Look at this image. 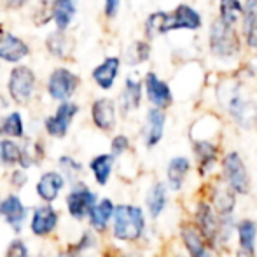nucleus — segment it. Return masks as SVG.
I'll list each match as a JSON object with an SVG mask.
<instances>
[{"label": "nucleus", "instance_id": "b1692460", "mask_svg": "<svg viewBox=\"0 0 257 257\" xmlns=\"http://www.w3.org/2000/svg\"><path fill=\"white\" fill-rule=\"evenodd\" d=\"M193 151L194 158L198 163V170L200 175L203 177L205 173H208L213 168V165L219 159V147L215 144L208 142V140H194L193 142Z\"/></svg>", "mask_w": 257, "mask_h": 257}, {"label": "nucleus", "instance_id": "20e7f679", "mask_svg": "<svg viewBox=\"0 0 257 257\" xmlns=\"http://www.w3.org/2000/svg\"><path fill=\"white\" fill-rule=\"evenodd\" d=\"M146 229V217L140 206L117 205L112 213V234L121 241H137Z\"/></svg>", "mask_w": 257, "mask_h": 257}, {"label": "nucleus", "instance_id": "412c9836", "mask_svg": "<svg viewBox=\"0 0 257 257\" xmlns=\"http://www.w3.org/2000/svg\"><path fill=\"white\" fill-rule=\"evenodd\" d=\"M65 184H67V179L61 175V172L58 170H48L41 175V179L35 184V193L41 198L44 203H53L60 193L63 191Z\"/></svg>", "mask_w": 257, "mask_h": 257}, {"label": "nucleus", "instance_id": "37998d69", "mask_svg": "<svg viewBox=\"0 0 257 257\" xmlns=\"http://www.w3.org/2000/svg\"><path fill=\"white\" fill-rule=\"evenodd\" d=\"M30 4L32 0H2V6L9 11H21L30 6Z\"/></svg>", "mask_w": 257, "mask_h": 257}, {"label": "nucleus", "instance_id": "f704fd0d", "mask_svg": "<svg viewBox=\"0 0 257 257\" xmlns=\"http://www.w3.org/2000/svg\"><path fill=\"white\" fill-rule=\"evenodd\" d=\"M241 11H243V2L241 0H219V20L226 25L240 23Z\"/></svg>", "mask_w": 257, "mask_h": 257}, {"label": "nucleus", "instance_id": "ddd939ff", "mask_svg": "<svg viewBox=\"0 0 257 257\" xmlns=\"http://www.w3.org/2000/svg\"><path fill=\"white\" fill-rule=\"evenodd\" d=\"M60 224V212L51 203H42L32 210L30 233L37 238L51 236Z\"/></svg>", "mask_w": 257, "mask_h": 257}, {"label": "nucleus", "instance_id": "a878e982", "mask_svg": "<svg viewBox=\"0 0 257 257\" xmlns=\"http://www.w3.org/2000/svg\"><path fill=\"white\" fill-rule=\"evenodd\" d=\"M212 201H213V205H215L217 217H219L220 226H222V224H226L227 220L231 219V213H233V210H234V191L231 189L229 186H226V187L219 186L213 191Z\"/></svg>", "mask_w": 257, "mask_h": 257}, {"label": "nucleus", "instance_id": "f257e3e1", "mask_svg": "<svg viewBox=\"0 0 257 257\" xmlns=\"http://www.w3.org/2000/svg\"><path fill=\"white\" fill-rule=\"evenodd\" d=\"M217 98L238 126L254 128L257 122V103L248 98L240 82H224L217 88Z\"/></svg>", "mask_w": 257, "mask_h": 257}, {"label": "nucleus", "instance_id": "4be33fe9", "mask_svg": "<svg viewBox=\"0 0 257 257\" xmlns=\"http://www.w3.org/2000/svg\"><path fill=\"white\" fill-rule=\"evenodd\" d=\"M241 41L248 49L257 51V0H245L241 11Z\"/></svg>", "mask_w": 257, "mask_h": 257}, {"label": "nucleus", "instance_id": "393cba45", "mask_svg": "<svg viewBox=\"0 0 257 257\" xmlns=\"http://www.w3.org/2000/svg\"><path fill=\"white\" fill-rule=\"evenodd\" d=\"M25 137V119L20 110H9L4 115L0 114V139L23 140Z\"/></svg>", "mask_w": 257, "mask_h": 257}, {"label": "nucleus", "instance_id": "c85d7f7f", "mask_svg": "<svg viewBox=\"0 0 257 257\" xmlns=\"http://www.w3.org/2000/svg\"><path fill=\"white\" fill-rule=\"evenodd\" d=\"M255 236H257V224L254 220L245 219L238 224V238H240L238 257H254Z\"/></svg>", "mask_w": 257, "mask_h": 257}, {"label": "nucleus", "instance_id": "58836bf2", "mask_svg": "<svg viewBox=\"0 0 257 257\" xmlns=\"http://www.w3.org/2000/svg\"><path fill=\"white\" fill-rule=\"evenodd\" d=\"M4 257H30V250H28L27 243L21 238H14L7 245V250Z\"/></svg>", "mask_w": 257, "mask_h": 257}, {"label": "nucleus", "instance_id": "ea45409f", "mask_svg": "<svg viewBox=\"0 0 257 257\" xmlns=\"http://www.w3.org/2000/svg\"><path fill=\"white\" fill-rule=\"evenodd\" d=\"M96 245V238L95 234H93V231H84L82 233V236L79 238V241L75 245H72V250L75 252V254H79V252H84V250H89V248H93Z\"/></svg>", "mask_w": 257, "mask_h": 257}, {"label": "nucleus", "instance_id": "f8f14e48", "mask_svg": "<svg viewBox=\"0 0 257 257\" xmlns=\"http://www.w3.org/2000/svg\"><path fill=\"white\" fill-rule=\"evenodd\" d=\"M89 117L96 130L110 133L117 124V102L110 96H98L91 102Z\"/></svg>", "mask_w": 257, "mask_h": 257}, {"label": "nucleus", "instance_id": "9b49d317", "mask_svg": "<svg viewBox=\"0 0 257 257\" xmlns=\"http://www.w3.org/2000/svg\"><path fill=\"white\" fill-rule=\"evenodd\" d=\"M142 84H144V95H146L147 102L151 103V107L161 108V110H166L168 107H172L173 103L172 88L156 72L153 70L147 72L142 79Z\"/></svg>", "mask_w": 257, "mask_h": 257}, {"label": "nucleus", "instance_id": "a18cd8bd", "mask_svg": "<svg viewBox=\"0 0 257 257\" xmlns=\"http://www.w3.org/2000/svg\"><path fill=\"white\" fill-rule=\"evenodd\" d=\"M0 65H2V63H0Z\"/></svg>", "mask_w": 257, "mask_h": 257}, {"label": "nucleus", "instance_id": "79ce46f5", "mask_svg": "<svg viewBox=\"0 0 257 257\" xmlns=\"http://www.w3.org/2000/svg\"><path fill=\"white\" fill-rule=\"evenodd\" d=\"M122 0H103V16L105 20L112 21L117 18L119 11H121Z\"/></svg>", "mask_w": 257, "mask_h": 257}, {"label": "nucleus", "instance_id": "4468645a", "mask_svg": "<svg viewBox=\"0 0 257 257\" xmlns=\"http://www.w3.org/2000/svg\"><path fill=\"white\" fill-rule=\"evenodd\" d=\"M121 67H122V60L121 56H105L100 63H96L91 70V81L102 91H110L114 89L115 82L119 79L121 74Z\"/></svg>", "mask_w": 257, "mask_h": 257}, {"label": "nucleus", "instance_id": "f3484780", "mask_svg": "<svg viewBox=\"0 0 257 257\" xmlns=\"http://www.w3.org/2000/svg\"><path fill=\"white\" fill-rule=\"evenodd\" d=\"M81 0H49V16L56 30L68 32L79 13Z\"/></svg>", "mask_w": 257, "mask_h": 257}, {"label": "nucleus", "instance_id": "dca6fc26", "mask_svg": "<svg viewBox=\"0 0 257 257\" xmlns=\"http://www.w3.org/2000/svg\"><path fill=\"white\" fill-rule=\"evenodd\" d=\"M0 217L18 234L21 233V229H23L25 222L28 219V208L23 205V201H21V198L18 194L11 193L0 200Z\"/></svg>", "mask_w": 257, "mask_h": 257}, {"label": "nucleus", "instance_id": "a19ab883", "mask_svg": "<svg viewBox=\"0 0 257 257\" xmlns=\"http://www.w3.org/2000/svg\"><path fill=\"white\" fill-rule=\"evenodd\" d=\"M9 182L14 189H21L25 184L28 182V177H27V170L21 168V166H14L13 172H11V177H9Z\"/></svg>", "mask_w": 257, "mask_h": 257}, {"label": "nucleus", "instance_id": "6e6552de", "mask_svg": "<svg viewBox=\"0 0 257 257\" xmlns=\"http://www.w3.org/2000/svg\"><path fill=\"white\" fill-rule=\"evenodd\" d=\"M32 46L21 35L0 28V63L20 65L30 58Z\"/></svg>", "mask_w": 257, "mask_h": 257}, {"label": "nucleus", "instance_id": "6ab92c4d", "mask_svg": "<svg viewBox=\"0 0 257 257\" xmlns=\"http://www.w3.org/2000/svg\"><path fill=\"white\" fill-rule=\"evenodd\" d=\"M166 124V114L161 108L151 107L146 114V121L142 126V139L147 149H153L163 140Z\"/></svg>", "mask_w": 257, "mask_h": 257}, {"label": "nucleus", "instance_id": "2f4dec72", "mask_svg": "<svg viewBox=\"0 0 257 257\" xmlns=\"http://www.w3.org/2000/svg\"><path fill=\"white\" fill-rule=\"evenodd\" d=\"M191 170V163L187 158H173L172 161L168 163V168H166V175H168V184L173 191H179L182 187L184 180H186V175Z\"/></svg>", "mask_w": 257, "mask_h": 257}, {"label": "nucleus", "instance_id": "423d86ee", "mask_svg": "<svg viewBox=\"0 0 257 257\" xmlns=\"http://www.w3.org/2000/svg\"><path fill=\"white\" fill-rule=\"evenodd\" d=\"M81 112V107L75 100H67V102H58L53 114L46 115L42 119V128L49 139H65L70 132V126L74 124L75 117Z\"/></svg>", "mask_w": 257, "mask_h": 257}, {"label": "nucleus", "instance_id": "7c9ffc66", "mask_svg": "<svg viewBox=\"0 0 257 257\" xmlns=\"http://www.w3.org/2000/svg\"><path fill=\"white\" fill-rule=\"evenodd\" d=\"M182 240L186 245L187 252L191 257H212V254L206 248V241L200 234V231L193 226H184L182 227Z\"/></svg>", "mask_w": 257, "mask_h": 257}, {"label": "nucleus", "instance_id": "1a4fd4ad", "mask_svg": "<svg viewBox=\"0 0 257 257\" xmlns=\"http://www.w3.org/2000/svg\"><path fill=\"white\" fill-rule=\"evenodd\" d=\"M96 200H98V196L82 180H75V182H72L70 191H68L67 198H65L68 215L75 220L86 219L89 210L96 203Z\"/></svg>", "mask_w": 257, "mask_h": 257}, {"label": "nucleus", "instance_id": "c9c22d12", "mask_svg": "<svg viewBox=\"0 0 257 257\" xmlns=\"http://www.w3.org/2000/svg\"><path fill=\"white\" fill-rule=\"evenodd\" d=\"M166 11H154L144 21V39L154 41L156 37L163 35V25H165Z\"/></svg>", "mask_w": 257, "mask_h": 257}, {"label": "nucleus", "instance_id": "a211bd4d", "mask_svg": "<svg viewBox=\"0 0 257 257\" xmlns=\"http://www.w3.org/2000/svg\"><path fill=\"white\" fill-rule=\"evenodd\" d=\"M44 48L49 56L54 58V60L67 61V60H70L72 54H74L75 41L68 32L56 30V28H54V30L46 34Z\"/></svg>", "mask_w": 257, "mask_h": 257}, {"label": "nucleus", "instance_id": "c03bdc74", "mask_svg": "<svg viewBox=\"0 0 257 257\" xmlns=\"http://www.w3.org/2000/svg\"><path fill=\"white\" fill-rule=\"evenodd\" d=\"M56 257H77V254H75L72 248H68V250H61Z\"/></svg>", "mask_w": 257, "mask_h": 257}, {"label": "nucleus", "instance_id": "cd10ccee", "mask_svg": "<svg viewBox=\"0 0 257 257\" xmlns=\"http://www.w3.org/2000/svg\"><path fill=\"white\" fill-rule=\"evenodd\" d=\"M25 142L21 144V159L20 166L25 170L32 168V166H37L42 159L46 158V146L42 140H34L27 139L25 137Z\"/></svg>", "mask_w": 257, "mask_h": 257}, {"label": "nucleus", "instance_id": "bb28decb", "mask_svg": "<svg viewBox=\"0 0 257 257\" xmlns=\"http://www.w3.org/2000/svg\"><path fill=\"white\" fill-rule=\"evenodd\" d=\"M151 53H153V46L151 41L147 39H139V41H133L128 48L124 49L122 54V63L128 65V67H140L142 63L149 61Z\"/></svg>", "mask_w": 257, "mask_h": 257}, {"label": "nucleus", "instance_id": "5701e85b", "mask_svg": "<svg viewBox=\"0 0 257 257\" xmlns=\"http://www.w3.org/2000/svg\"><path fill=\"white\" fill-rule=\"evenodd\" d=\"M112 213H114V203L108 198H102L96 200V203L93 205V208L88 213L89 226L96 233H105L112 220Z\"/></svg>", "mask_w": 257, "mask_h": 257}, {"label": "nucleus", "instance_id": "473e14b6", "mask_svg": "<svg viewBox=\"0 0 257 257\" xmlns=\"http://www.w3.org/2000/svg\"><path fill=\"white\" fill-rule=\"evenodd\" d=\"M21 144L14 139H0V170L20 166Z\"/></svg>", "mask_w": 257, "mask_h": 257}, {"label": "nucleus", "instance_id": "4c0bfd02", "mask_svg": "<svg viewBox=\"0 0 257 257\" xmlns=\"http://www.w3.org/2000/svg\"><path fill=\"white\" fill-rule=\"evenodd\" d=\"M130 146H132V144H130L128 137L119 133V135L112 137V140H110V154L114 156V158H119V156L128 153Z\"/></svg>", "mask_w": 257, "mask_h": 257}, {"label": "nucleus", "instance_id": "9d476101", "mask_svg": "<svg viewBox=\"0 0 257 257\" xmlns=\"http://www.w3.org/2000/svg\"><path fill=\"white\" fill-rule=\"evenodd\" d=\"M222 172L224 179H226L227 186L238 194H247L250 189V179H248V172L245 168V163L241 156L233 151L227 153L222 159Z\"/></svg>", "mask_w": 257, "mask_h": 257}, {"label": "nucleus", "instance_id": "39448f33", "mask_svg": "<svg viewBox=\"0 0 257 257\" xmlns=\"http://www.w3.org/2000/svg\"><path fill=\"white\" fill-rule=\"evenodd\" d=\"M79 88H81V75L74 72L67 65H58L54 67L46 77V95L53 102H67V100H74L77 95Z\"/></svg>", "mask_w": 257, "mask_h": 257}, {"label": "nucleus", "instance_id": "aec40b11", "mask_svg": "<svg viewBox=\"0 0 257 257\" xmlns=\"http://www.w3.org/2000/svg\"><path fill=\"white\" fill-rule=\"evenodd\" d=\"M196 222H198V231L203 236V240L208 245H215L217 240L220 238V220L219 217L213 213L212 206L208 203L201 201L198 205L196 210Z\"/></svg>", "mask_w": 257, "mask_h": 257}, {"label": "nucleus", "instance_id": "2eb2a0df", "mask_svg": "<svg viewBox=\"0 0 257 257\" xmlns=\"http://www.w3.org/2000/svg\"><path fill=\"white\" fill-rule=\"evenodd\" d=\"M144 98V84L142 79H139L137 75L130 74L124 77V84L119 93L117 100V110H121L122 115H128L132 112L139 110L142 105Z\"/></svg>", "mask_w": 257, "mask_h": 257}, {"label": "nucleus", "instance_id": "7ed1b4c3", "mask_svg": "<svg viewBox=\"0 0 257 257\" xmlns=\"http://www.w3.org/2000/svg\"><path fill=\"white\" fill-rule=\"evenodd\" d=\"M208 51L220 61L236 60L241 53V35L236 27L215 18L208 27Z\"/></svg>", "mask_w": 257, "mask_h": 257}, {"label": "nucleus", "instance_id": "e433bc0d", "mask_svg": "<svg viewBox=\"0 0 257 257\" xmlns=\"http://www.w3.org/2000/svg\"><path fill=\"white\" fill-rule=\"evenodd\" d=\"M58 168H60L58 172H61V175H63L65 179H68L70 182H75V180H79L77 177L82 173L84 166H82V163L77 161L74 156L63 154L58 158Z\"/></svg>", "mask_w": 257, "mask_h": 257}, {"label": "nucleus", "instance_id": "f03ea898", "mask_svg": "<svg viewBox=\"0 0 257 257\" xmlns=\"http://www.w3.org/2000/svg\"><path fill=\"white\" fill-rule=\"evenodd\" d=\"M39 89V77L27 63L13 65L7 74L6 91L7 98L18 107H27L34 102Z\"/></svg>", "mask_w": 257, "mask_h": 257}, {"label": "nucleus", "instance_id": "c756f323", "mask_svg": "<svg viewBox=\"0 0 257 257\" xmlns=\"http://www.w3.org/2000/svg\"><path fill=\"white\" fill-rule=\"evenodd\" d=\"M114 165H115V158L110 153L98 154L89 161L88 166L98 186H105L108 182V179L112 175V170H114Z\"/></svg>", "mask_w": 257, "mask_h": 257}, {"label": "nucleus", "instance_id": "0eeeda50", "mask_svg": "<svg viewBox=\"0 0 257 257\" xmlns=\"http://www.w3.org/2000/svg\"><path fill=\"white\" fill-rule=\"evenodd\" d=\"M203 27V18L200 11H196L189 4H179L173 11H166L165 25H163V35L177 30L198 32Z\"/></svg>", "mask_w": 257, "mask_h": 257}, {"label": "nucleus", "instance_id": "72a5a7b5", "mask_svg": "<svg viewBox=\"0 0 257 257\" xmlns=\"http://www.w3.org/2000/svg\"><path fill=\"white\" fill-rule=\"evenodd\" d=\"M147 208H149V213L153 219H158L161 215V212L166 206V187L163 182H156L153 187L149 189L146 198Z\"/></svg>", "mask_w": 257, "mask_h": 257}]
</instances>
